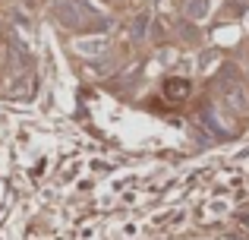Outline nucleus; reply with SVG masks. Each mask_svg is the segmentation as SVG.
Returning a JSON list of instances; mask_svg holds the SVG:
<instances>
[{"label":"nucleus","mask_w":249,"mask_h":240,"mask_svg":"<svg viewBox=\"0 0 249 240\" xmlns=\"http://www.w3.org/2000/svg\"><path fill=\"white\" fill-rule=\"evenodd\" d=\"M54 16L60 19L67 29H82V10L76 0H54Z\"/></svg>","instance_id":"obj_1"},{"label":"nucleus","mask_w":249,"mask_h":240,"mask_svg":"<svg viewBox=\"0 0 249 240\" xmlns=\"http://www.w3.org/2000/svg\"><path fill=\"white\" fill-rule=\"evenodd\" d=\"M227 76H231V82H224L221 79V92H224V98L231 101L237 111H243L246 108V95H243V82H240V76H237V70L233 67H227Z\"/></svg>","instance_id":"obj_2"},{"label":"nucleus","mask_w":249,"mask_h":240,"mask_svg":"<svg viewBox=\"0 0 249 240\" xmlns=\"http://www.w3.org/2000/svg\"><path fill=\"white\" fill-rule=\"evenodd\" d=\"M186 16L189 19H205L208 16V0H189L186 3Z\"/></svg>","instance_id":"obj_3"},{"label":"nucleus","mask_w":249,"mask_h":240,"mask_svg":"<svg viewBox=\"0 0 249 240\" xmlns=\"http://www.w3.org/2000/svg\"><path fill=\"white\" fill-rule=\"evenodd\" d=\"M167 95H170V98H174V95H177V98H183V95H186V82H180V79L167 82Z\"/></svg>","instance_id":"obj_4"},{"label":"nucleus","mask_w":249,"mask_h":240,"mask_svg":"<svg viewBox=\"0 0 249 240\" xmlns=\"http://www.w3.org/2000/svg\"><path fill=\"white\" fill-rule=\"evenodd\" d=\"M145 22H148V16H139V19H136V38H142V32H145Z\"/></svg>","instance_id":"obj_5"}]
</instances>
